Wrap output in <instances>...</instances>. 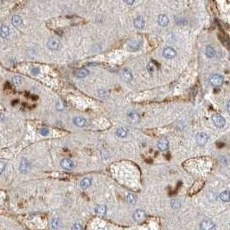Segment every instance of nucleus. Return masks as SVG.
<instances>
[{"instance_id": "obj_31", "label": "nucleus", "mask_w": 230, "mask_h": 230, "mask_svg": "<svg viewBox=\"0 0 230 230\" xmlns=\"http://www.w3.org/2000/svg\"><path fill=\"white\" fill-rule=\"evenodd\" d=\"M72 230H82V227H81L80 224H79V223H75V224L73 225V227H72Z\"/></svg>"}, {"instance_id": "obj_28", "label": "nucleus", "mask_w": 230, "mask_h": 230, "mask_svg": "<svg viewBox=\"0 0 230 230\" xmlns=\"http://www.w3.org/2000/svg\"><path fill=\"white\" fill-rule=\"evenodd\" d=\"M171 207L173 208H175V209H177V208H178L179 207H180V203H179L178 200H171Z\"/></svg>"}, {"instance_id": "obj_6", "label": "nucleus", "mask_w": 230, "mask_h": 230, "mask_svg": "<svg viewBox=\"0 0 230 230\" xmlns=\"http://www.w3.org/2000/svg\"><path fill=\"white\" fill-rule=\"evenodd\" d=\"M61 166L63 167L64 170H71L75 167V163L71 159H69V158H64V159H63L61 161Z\"/></svg>"}, {"instance_id": "obj_36", "label": "nucleus", "mask_w": 230, "mask_h": 230, "mask_svg": "<svg viewBox=\"0 0 230 230\" xmlns=\"http://www.w3.org/2000/svg\"><path fill=\"white\" fill-rule=\"evenodd\" d=\"M228 111H229V101H228Z\"/></svg>"}, {"instance_id": "obj_7", "label": "nucleus", "mask_w": 230, "mask_h": 230, "mask_svg": "<svg viewBox=\"0 0 230 230\" xmlns=\"http://www.w3.org/2000/svg\"><path fill=\"white\" fill-rule=\"evenodd\" d=\"M163 55L166 59H172L177 55V51L171 47H167L163 51Z\"/></svg>"}, {"instance_id": "obj_4", "label": "nucleus", "mask_w": 230, "mask_h": 230, "mask_svg": "<svg viewBox=\"0 0 230 230\" xmlns=\"http://www.w3.org/2000/svg\"><path fill=\"white\" fill-rule=\"evenodd\" d=\"M47 47L51 50H57L60 48V42L56 38L51 37L47 42Z\"/></svg>"}, {"instance_id": "obj_21", "label": "nucleus", "mask_w": 230, "mask_h": 230, "mask_svg": "<svg viewBox=\"0 0 230 230\" xmlns=\"http://www.w3.org/2000/svg\"><path fill=\"white\" fill-rule=\"evenodd\" d=\"M12 23L14 26H19L22 24V18L17 16V15H14L12 18Z\"/></svg>"}, {"instance_id": "obj_1", "label": "nucleus", "mask_w": 230, "mask_h": 230, "mask_svg": "<svg viewBox=\"0 0 230 230\" xmlns=\"http://www.w3.org/2000/svg\"><path fill=\"white\" fill-rule=\"evenodd\" d=\"M212 120H213L214 124L217 127H223L226 125V119L223 118V116H221V114H218L213 115Z\"/></svg>"}, {"instance_id": "obj_34", "label": "nucleus", "mask_w": 230, "mask_h": 230, "mask_svg": "<svg viewBox=\"0 0 230 230\" xmlns=\"http://www.w3.org/2000/svg\"><path fill=\"white\" fill-rule=\"evenodd\" d=\"M4 116L3 114H0V122H2L3 120H4Z\"/></svg>"}, {"instance_id": "obj_12", "label": "nucleus", "mask_w": 230, "mask_h": 230, "mask_svg": "<svg viewBox=\"0 0 230 230\" xmlns=\"http://www.w3.org/2000/svg\"><path fill=\"white\" fill-rule=\"evenodd\" d=\"M121 77H122L123 80L126 82H130L132 80V75L127 69H123L121 71Z\"/></svg>"}, {"instance_id": "obj_16", "label": "nucleus", "mask_w": 230, "mask_h": 230, "mask_svg": "<svg viewBox=\"0 0 230 230\" xmlns=\"http://www.w3.org/2000/svg\"><path fill=\"white\" fill-rule=\"evenodd\" d=\"M157 22H158V24H159V25L160 26L165 27V26L168 25V24H169V18H168V17L165 16V15H160V16L158 17Z\"/></svg>"}, {"instance_id": "obj_8", "label": "nucleus", "mask_w": 230, "mask_h": 230, "mask_svg": "<svg viewBox=\"0 0 230 230\" xmlns=\"http://www.w3.org/2000/svg\"><path fill=\"white\" fill-rule=\"evenodd\" d=\"M146 217V214L144 210L138 209L133 213V218L136 221H142Z\"/></svg>"}, {"instance_id": "obj_13", "label": "nucleus", "mask_w": 230, "mask_h": 230, "mask_svg": "<svg viewBox=\"0 0 230 230\" xmlns=\"http://www.w3.org/2000/svg\"><path fill=\"white\" fill-rule=\"evenodd\" d=\"M169 147V142L166 139H161L157 143V148L160 151H166Z\"/></svg>"}, {"instance_id": "obj_32", "label": "nucleus", "mask_w": 230, "mask_h": 230, "mask_svg": "<svg viewBox=\"0 0 230 230\" xmlns=\"http://www.w3.org/2000/svg\"><path fill=\"white\" fill-rule=\"evenodd\" d=\"M5 169V164L3 163V162H0V175L3 173V171Z\"/></svg>"}, {"instance_id": "obj_14", "label": "nucleus", "mask_w": 230, "mask_h": 230, "mask_svg": "<svg viewBox=\"0 0 230 230\" xmlns=\"http://www.w3.org/2000/svg\"><path fill=\"white\" fill-rule=\"evenodd\" d=\"M128 118H129V120L132 122V123H137L139 121V115L136 112L134 111H130L128 113Z\"/></svg>"}, {"instance_id": "obj_22", "label": "nucleus", "mask_w": 230, "mask_h": 230, "mask_svg": "<svg viewBox=\"0 0 230 230\" xmlns=\"http://www.w3.org/2000/svg\"><path fill=\"white\" fill-rule=\"evenodd\" d=\"M116 134L118 137L119 138H125L126 135H127V130L126 128L124 127H120L119 128L116 132Z\"/></svg>"}, {"instance_id": "obj_24", "label": "nucleus", "mask_w": 230, "mask_h": 230, "mask_svg": "<svg viewBox=\"0 0 230 230\" xmlns=\"http://www.w3.org/2000/svg\"><path fill=\"white\" fill-rule=\"evenodd\" d=\"M206 55H207L208 57H214L215 56L216 51L213 49V47H211V46H208L207 47V49H206Z\"/></svg>"}, {"instance_id": "obj_26", "label": "nucleus", "mask_w": 230, "mask_h": 230, "mask_svg": "<svg viewBox=\"0 0 230 230\" xmlns=\"http://www.w3.org/2000/svg\"><path fill=\"white\" fill-rule=\"evenodd\" d=\"M59 219H57V218H55V219H54L53 221H52L51 222V227L53 229H57L58 228V226H59Z\"/></svg>"}, {"instance_id": "obj_20", "label": "nucleus", "mask_w": 230, "mask_h": 230, "mask_svg": "<svg viewBox=\"0 0 230 230\" xmlns=\"http://www.w3.org/2000/svg\"><path fill=\"white\" fill-rule=\"evenodd\" d=\"M126 201L131 204H134L137 202V196L132 193H129L126 196Z\"/></svg>"}, {"instance_id": "obj_11", "label": "nucleus", "mask_w": 230, "mask_h": 230, "mask_svg": "<svg viewBox=\"0 0 230 230\" xmlns=\"http://www.w3.org/2000/svg\"><path fill=\"white\" fill-rule=\"evenodd\" d=\"M74 124L79 127H84L87 126V120L82 117H75L74 119Z\"/></svg>"}, {"instance_id": "obj_30", "label": "nucleus", "mask_w": 230, "mask_h": 230, "mask_svg": "<svg viewBox=\"0 0 230 230\" xmlns=\"http://www.w3.org/2000/svg\"><path fill=\"white\" fill-rule=\"evenodd\" d=\"M40 134L42 135V136H47L49 134V130L46 129V128H42L40 130Z\"/></svg>"}, {"instance_id": "obj_25", "label": "nucleus", "mask_w": 230, "mask_h": 230, "mask_svg": "<svg viewBox=\"0 0 230 230\" xmlns=\"http://www.w3.org/2000/svg\"><path fill=\"white\" fill-rule=\"evenodd\" d=\"M220 198H221V201H223V202H229V192L228 191V190L222 192V193L220 195Z\"/></svg>"}, {"instance_id": "obj_33", "label": "nucleus", "mask_w": 230, "mask_h": 230, "mask_svg": "<svg viewBox=\"0 0 230 230\" xmlns=\"http://www.w3.org/2000/svg\"><path fill=\"white\" fill-rule=\"evenodd\" d=\"M32 73L33 74H38L39 73V70H38V68H33V70H32Z\"/></svg>"}, {"instance_id": "obj_18", "label": "nucleus", "mask_w": 230, "mask_h": 230, "mask_svg": "<svg viewBox=\"0 0 230 230\" xmlns=\"http://www.w3.org/2000/svg\"><path fill=\"white\" fill-rule=\"evenodd\" d=\"M89 74V71L86 68H80L75 72V75L77 78H84Z\"/></svg>"}, {"instance_id": "obj_29", "label": "nucleus", "mask_w": 230, "mask_h": 230, "mask_svg": "<svg viewBox=\"0 0 230 230\" xmlns=\"http://www.w3.org/2000/svg\"><path fill=\"white\" fill-rule=\"evenodd\" d=\"M12 81L15 84L18 85V84H20L22 82V78L20 76H14L12 78Z\"/></svg>"}, {"instance_id": "obj_2", "label": "nucleus", "mask_w": 230, "mask_h": 230, "mask_svg": "<svg viewBox=\"0 0 230 230\" xmlns=\"http://www.w3.org/2000/svg\"><path fill=\"white\" fill-rule=\"evenodd\" d=\"M30 168H31V165H30L29 161L26 158H24L20 163V167H19L20 172L23 174H26L30 170Z\"/></svg>"}, {"instance_id": "obj_9", "label": "nucleus", "mask_w": 230, "mask_h": 230, "mask_svg": "<svg viewBox=\"0 0 230 230\" xmlns=\"http://www.w3.org/2000/svg\"><path fill=\"white\" fill-rule=\"evenodd\" d=\"M208 137L207 134L205 133H198L196 135V143L199 144V145H204L205 144L208 142Z\"/></svg>"}, {"instance_id": "obj_19", "label": "nucleus", "mask_w": 230, "mask_h": 230, "mask_svg": "<svg viewBox=\"0 0 230 230\" xmlns=\"http://www.w3.org/2000/svg\"><path fill=\"white\" fill-rule=\"evenodd\" d=\"M95 212L98 216H105L106 212V207L105 205H100L95 208Z\"/></svg>"}, {"instance_id": "obj_3", "label": "nucleus", "mask_w": 230, "mask_h": 230, "mask_svg": "<svg viewBox=\"0 0 230 230\" xmlns=\"http://www.w3.org/2000/svg\"><path fill=\"white\" fill-rule=\"evenodd\" d=\"M223 80H224L223 76L221 75H213L209 79V81H210L211 85H213L215 87L221 86L223 83Z\"/></svg>"}, {"instance_id": "obj_23", "label": "nucleus", "mask_w": 230, "mask_h": 230, "mask_svg": "<svg viewBox=\"0 0 230 230\" xmlns=\"http://www.w3.org/2000/svg\"><path fill=\"white\" fill-rule=\"evenodd\" d=\"M90 185H91V180H90L89 178H83L81 180V182H80V187H81L83 190L88 189Z\"/></svg>"}, {"instance_id": "obj_5", "label": "nucleus", "mask_w": 230, "mask_h": 230, "mask_svg": "<svg viewBox=\"0 0 230 230\" xmlns=\"http://www.w3.org/2000/svg\"><path fill=\"white\" fill-rule=\"evenodd\" d=\"M142 45V41L141 40H133L129 42L127 44V49L130 51H134L139 50Z\"/></svg>"}, {"instance_id": "obj_10", "label": "nucleus", "mask_w": 230, "mask_h": 230, "mask_svg": "<svg viewBox=\"0 0 230 230\" xmlns=\"http://www.w3.org/2000/svg\"><path fill=\"white\" fill-rule=\"evenodd\" d=\"M200 228L202 230H213V229L215 228V224L211 221L206 220L201 223Z\"/></svg>"}, {"instance_id": "obj_15", "label": "nucleus", "mask_w": 230, "mask_h": 230, "mask_svg": "<svg viewBox=\"0 0 230 230\" xmlns=\"http://www.w3.org/2000/svg\"><path fill=\"white\" fill-rule=\"evenodd\" d=\"M9 35H10L9 27L4 24L0 26V37H2L3 38H5V37H9Z\"/></svg>"}, {"instance_id": "obj_35", "label": "nucleus", "mask_w": 230, "mask_h": 230, "mask_svg": "<svg viewBox=\"0 0 230 230\" xmlns=\"http://www.w3.org/2000/svg\"><path fill=\"white\" fill-rule=\"evenodd\" d=\"M126 4H132L134 3V1H125Z\"/></svg>"}, {"instance_id": "obj_17", "label": "nucleus", "mask_w": 230, "mask_h": 230, "mask_svg": "<svg viewBox=\"0 0 230 230\" xmlns=\"http://www.w3.org/2000/svg\"><path fill=\"white\" fill-rule=\"evenodd\" d=\"M134 25L137 29H143L144 27V20L142 17H138L134 20Z\"/></svg>"}, {"instance_id": "obj_27", "label": "nucleus", "mask_w": 230, "mask_h": 230, "mask_svg": "<svg viewBox=\"0 0 230 230\" xmlns=\"http://www.w3.org/2000/svg\"><path fill=\"white\" fill-rule=\"evenodd\" d=\"M108 92L107 91H106V90H100V92H99V95L103 98V99H106V98H107V96H108Z\"/></svg>"}]
</instances>
